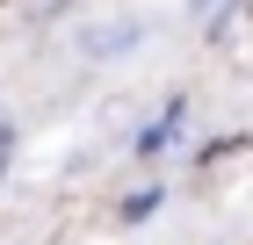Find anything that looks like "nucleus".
Segmentation results:
<instances>
[{
	"label": "nucleus",
	"instance_id": "f257e3e1",
	"mask_svg": "<svg viewBox=\"0 0 253 245\" xmlns=\"http://www.w3.org/2000/svg\"><path fill=\"white\" fill-rule=\"evenodd\" d=\"M152 209H159V188H137L130 202H123V216H130V224H145V216H152Z\"/></svg>",
	"mask_w": 253,
	"mask_h": 245
}]
</instances>
